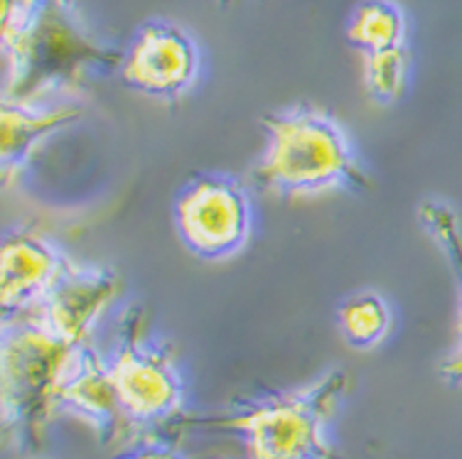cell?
Listing matches in <instances>:
<instances>
[{
    "label": "cell",
    "mask_w": 462,
    "mask_h": 459,
    "mask_svg": "<svg viewBox=\"0 0 462 459\" xmlns=\"http://www.w3.org/2000/svg\"><path fill=\"white\" fill-rule=\"evenodd\" d=\"M60 408L69 410L71 416L81 418L104 435H118L125 425L111 366L91 349V344L79 346L74 353L60 393Z\"/></svg>",
    "instance_id": "obj_11"
},
{
    "label": "cell",
    "mask_w": 462,
    "mask_h": 459,
    "mask_svg": "<svg viewBox=\"0 0 462 459\" xmlns=\"http://www.w3.org/2000/svg\"><path fill=\"white\" fill-rule=\"evenodd\" d=\"M199 47L185 30L172 23L143 25L124 52L118 74L128 88L143 96L175 101L199 79Z\"/></svg>",
    "instance_id": "obj_7"
},
{
    "label": "cell",
    "mask_w": 462,
    "mask_h": 459,
    "mask_svg": "<svg viewBox=\"0 0 462 459\" xmlns=\"http://www.w3.org/2000/svg\"><path fill=\"white\" fill-rule=\"evenodd\" d=\"M125 459H180V454L175 450H168V447H143V450H135L134 454H128Z\"/></svg>",
    "instance_id": "obj_18"
},
{
    "label": "cell",
    "mask_w": 462,
    "mask_h": 459,
    "mask_svg": "<svg viewBox=\"0 0 462 459\" xmlns=\"http://www.w3.org/2000/svg\"><path fill=\"white\" fill-rule=\"evenodd\" d=\"M47 0H0V47L18 44L35 25Z\"/></svg>",
    "instance_id": "obj_16"
},
{
    "label": "cell",
    "mask_w": 462,
    "mask_h": 459,
    "mask_svg": "<svg viewBox=\"0 0 462 459\" xmlns=\"http://www.w3.org/2000/svg\"><path fill=\"white\" fill-rule=\"evenodd\" d=\"M337 325L349 344L356 349H374L392 332L393 315L379 292L365 290L339 305Z\"/></svg>",
    "instance_id": "obj_13"
},
{
    "label": "cell",
    "mask_w": 462,
    "mask_h": 459,
    "mask_svg": "<svg viewBox=\"0 0 462 459\" xmlns=\"http://www.w3.org/2000/svg\"><path fill=\"white\" fill-rule=\"evenodd\" d=\"M71 346L37 319H3V425L40 437L50 418L62 410L60 393L71 369Z\"/></svg>",
    "instance_id": "obj_3"
},
{
    "label": "cell",
    "mask_w": 462,
    "mask_h": 459,
    "mask_svg": "<svg viewBox=\"0 0 462 459\" xmlns=\"http://www.w3.org/2000/svg\"><path fill=\"white\" fill-rule=\"evenodd\" d=\"M263 128L266 148L251 170L261 192L298 199L369 187L345 128L320 108H283L266 115Z\"/></svg>",
    "instance_id": "obj_1"
},
{
    "label": "cell",
    "mask_w": 462,
    "mask_h": 459,
    "mask_svg": "<svg viewBox=\"0 0 462 459\" xmlns=\"http://www.w3.org/2000/svg\"><path fill=\"white\" fill-rule=\"evenodd\" d=\"M175 229L187 251L197 258H234L249 243L254 231L249 192L231 177H197L175 202Z\"/></svg>",
    "instance_id": "obj_6"
},
{
    "label": "cell",
    "mask_w": 462,
    "mask_h": 459,
    "mask_svg": "<svg viewBox=\"0 0 462 459\" xmlns=\"http://www.w3.org/2000/svg\"><path fill=\"white\" fill-rule=\"evenodd\" d=\"M81 118L79 104L60 101V104H23V101H3L0 111V175L10 185L35 151L52 138L54 133Z\"/></svg>",
    "instance_id": "obj_10"
},
{
    "label": "cell",
    "mask_w": 462,
    "mask_h": 459,
    "mask_svg": "<svg viewBox=\"0 0 462 459\" xmlns=\"http://www.w3.org/2000/svg\"><path fill=\"white\" fill-rule=\"evenodd\" d=\"M411 52L406 44L365 54V87L376 104H396L409 87Z\"/></svg>",
    "instance_id": "obj_14"
},
{
    "label": "cell",
    "mask_w": 462,
    "mask_h": 459,
    "mask_svg": "<svg viewBox=\"0 0 462 459\" xmlns=\"http://www.w3.org/2000/svg\"><path fill=\"white\" fill-rule=\"evenodd\" d=\"M121 295V278L108 265L64 268L60 280L27 317L71 346L89 344L94 329ZM25 317V315H23Z\"/></svg>",
    "instance_id": "obj_8"
},
{
    "label": "cell",
    "mask_w": 462,
    "mask_h": 459,
    "mask_svg": "<svg viewBox=\"0 0 462 459\" xmlns=\"http://www.w3.org/2000/svg\"><path fill=\"white\" fill-rule=\"evenodd\" d=\"M420 224L433 239L443 246V253L453 265L457 283H460V309H457V329H460L462 344V224L453 207L443 202H423L420 204Z\"/></svg>",
    "instance_id": "obj_15"
},
{
    "label": "cell",
    "mask_w": 462,
    "mask_h": 459,
    "mask_svg": "<svg viewBox=\"0 0 462 459\" xmlns=\"http://www.w3.org/2000/svg\"><path fill=\"white\" fill-rule=\"evenodd\" d=\"M121 60L81 30L62 0H47L25 37L3 50V101L47 104L79 87L91 67H121Z\"/></svg>",
    "instance_id": "obj_2"
},
{
    "label": "cell",
    "mask_w": 462,
    "mask_h": 459,
    "mask_svg": "<svg viewBox=\"0 0 462 459\" xmlns=\"http://www.w3.org/2000/svg\"><path fill=\"white\" fill-rule=\"evenodd\" d=\"M118 349L108 362L125 425L168 420L182 406V381L170 353L143 336V309L131 305L118 319Z\"/></svg>",
    "instance_id": "obj_5"
},
{
    "label": "cell",
    "mask_w": 462,
    "mask_h": 459,
    "mask_svg": "<svg viewBox=\"0 0 462 459\" xmlns=\"http://www.w3.org/2000/svg\"><path fill=\"white\" fill-rule=\"evenodd\" d=\"M440 373L445 381L462 386V344L455 346L453 352L445 356V362L440 363Z\"/></svg>",
    "instance_id": "obj_17"
},
{
    "label": "cell",
    "mask_w": 462,
    "mask_h": 459,
    "mask_svg": "<svg viewBox=\"0 0 462 459\" xmlns=\"http://www.w3.org/2000/svg\"><path fill=\"white\" fill-rule=\"evenodd\" d=\"M345 389V373L329 372L312 386L261 400L217 425L244 437L249 459H332L325 430Z\"/></svg>",
    "instance_id": "obj_4"
},
{
    "label": "cell",
    "mask_w": 462,
    "mask_h": 459,
    "mask_svg": "<svg viewBox=\"0 0 462 459\" xmlns=\"http://www.w3.org/2000/svg\"><path fill=\"white\" fill-rule=\"evenodd\" d=\"M69 258L35 231H10L0 248V308L3 319L23 317L45 300Z\"/></svg>",
    "instance_id": "obj_9"
},
{
    "label": "cell",
    "mask_w": 462,
    "mask_h": 459,
    "mask_svg": "<svg viewBox=\"0 0 462 459\" xmlns=\"http://www.w3.org/2000/svg\"><path fill=\"white\" fill-rule=\"evenodd\" d=\"M409 23L393 0H362L346 23V40L362 54L406 44Z\"/></svg>",
    "instance_id": "obj_12"
}]
</instances>
